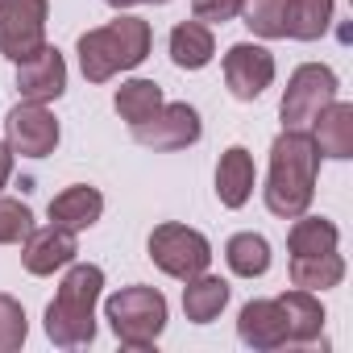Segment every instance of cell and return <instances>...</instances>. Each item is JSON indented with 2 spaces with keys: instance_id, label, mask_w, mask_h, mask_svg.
Listing matches in <instances>:
<instances>
[{
  "instance_id": "obj_27",
  "label": "cell",
  "mask_w": 353,
  "mask_h": 353,
  "mask_svg": "<svg viewBox=\"0 0 353 353\" xmlns=\"http://www.w3.org/2000/svg\"><path fill=\"white\" fill-rule=\"evenodd\" d=\"M34 229V212L21 200L0 196V245H21Z\"/></svg>"
},
{
  "instance_id": "obj_17",
  "label": "cell",
  "mask_w": 353,
  "mask_h": 353,
  "mask_svg": "<svg viewBox=\"0 0 353 353\" xmlns=\"http://www.w3.org/2000/svg\"><path fill=\"white\" fill-rule=\"evenodd\" d=\"M312 141L324 158H353V104L332 100L312 121Z\"/></svg>"
},
{
  "instance_id": "obj_29",
  "label": "cell",
  "mask_w": 353,
  "mask_h": 353,
  "mask_svg": "<svg viewBox=\"0 0 353 353\" xmlns=\"http://www.w3.org/2000/svg\"><path fill=\"white\" fill-rule=\"evenodd\" d=\"M9 174H13V150H9L5 141H0V188L9 183Z\"/></svg>"
},
{
  "instance_id": "obj_3",
  "label": "cell",
  "mask_w": 353,
  "mask_h": 353,
  "mask_svg": "<svg viewBox=\"0 0 353 353\" xmlns=\"http://www.w3.org/2000/svg\"><path fill=\"white\" fill-rule=\"evenodd\" d=\"M154 46L150 21L141 17H117L100 30H88L79 38V71L88 83H108L121 71H133L137 63H145Z\"/></svg>"
},
{
  "instance_id": "obj_30",
  "label": "cell",
  "mask_w": 353,
  "mask_h": 353,
  "mask_svg": "<svg viewBox=\"0 0 353 353\" xmlns=\"http://www.w3.org/2000/svg\"><path fill=\"white\" fill-rule=\"evenodd\" d=\"M112 9H129V5H166V0H104Z\"/></svg>"
},
{
  "instance_id": "obj_16",
  "label": "cell",
  "mask_w": 353,
  "mask_h": 353,
  "mask_svg": "<svg viewBox=\"0 0 353 353\" xmlns=\"http://www.w3.org/2000/svg\"><path fill=\"white\" fill-rule=\"evenodd\" d=\"M100 212H104V196L96 188H88V183H75V188H67V192H59L50 200V225L71 229V233L92 229L100 221Z\"/></svg>"
},
{
  "instance_id": "obj_12",
  "label": "cell",
  "mask_w": 353,
  "mask_h": 353,
  "mask_svg": "<svg viewBox=\"0 0 353 353\" xmlns=\"http://www.w3.org/2000/svg\"><path fill=\"white\" fill-rule=\"evenodd\" d=\"M79 254V241L71 229H59V225H34L30 237L21 241V266L30 274H54L63 266H71Z\"/></svg>"
},
{
  "instance_id": "obj_6",
  "label": "cell",
  "mask_w": 353,
  "mask_h": 353,
  "mask_svg": "<svg viewBox=\"0 0 353 353\" xmlns=\"http://www.w3.org/2000/svg\"><path fill=\"white\" fill-rule=\"evenodd\" d=\"M336 100V75L324 63H303L291 71L287 92H283V129H312V121Z\"/></svg>"
},
{
  "instance_id": "obj_1",
  "label": "cell",
  "mask_w": 353,
  "mask_h": 353,
  "mask_svg": "<svg viewBox=\"0 0 353 353\" xmlns=\"http://www.w3.org/2000/svg\"><path fill=\"white\" fill-rule=\"evenodd\" d=\"M316 170H320V150H316L312 133L307 129H283L270 145V170H266V188H262L270 216L295 221L312 208Z\"/></svg>"
},
{
  "instance_id": "obj_13",
  "label": "cell",
  "mask_w": 353,
  "mask_h": 353,
  "mask_svg": "<svg viewBox=\"0 0 353 353\" xmlns=\"http://www.w3.org/2000/svg\"><path fill=\"white\" fill-rule=\"evenodd\" d=\"M279 307H283V324H287V349H307L316 341H324V307L316 299V291H287L279 295Z\"/></svg>"
},
{
  "instance_id": "obj_28",
  "label": "cell",
  "mask_w": 353,
  "mask_h": 353,
  "mask_svg": "<svg viewBox=\"0 0 353 353\" xmlns=\"http://www.w3.org/2000/svg\"><path fill=\"white\" fill-rule=\"evenodd\" d=\"M241 13V0H192V17L204 26H225Z\"/></svg>"
},
{
  "instance_id": "obj_8",
  "label": "cell",
  "mask_w": 353,
  "mask_h": 353,
  "mask_svg": "<svg viewBox=\"0 0 353 353\" xmlns=\"http://www.w3.org/2000/svg\"><path fill=\"white\" fill-rule=\"evenodd\" d=\"M200 133H204L200 112H196L192 104H183V100H179V104H166V100H162V108H154L145 121L133 125V141L145 145V150H162V154L196 145Z\"/></svg>"
},
{
  "instance_id": "obj_15",
  "label": "cell",
  "mask_w": 353,
  "mask_h": 353,
  "mask_svg": "<svg viewBox=\"0 0 353 353\" xmlns=\"http://www.w3.org/2000/svg\"><path fill=\"white\" fill-rule=\"evenodd\" d=\"M254 154L245 145H229L216 162V196L225 208H245V200L254 196Z\"/></svg>"
},
{
  "instance_id": "obj_5",
  "label": "cell",
  "mask_w": 353,
  "mask_h": 353,
  "mask_svg": "<svg viewBox=\"0 0 353 353\" xmlns=\"http://www.w3.org/2000/svg\"><path fill=\"white\" fill-rule=\"evenodd\" d=\"M150 262H154L162 274L188 283V279H196V274H204V270L212 266V245H208L204 233L166 221V225H158V229L150 233Z\"/></svg>"
},
{
  "instance_id": "obj_24",
  "label": "cell",
  "mask_w": 353,
  "mask_h": 353,
  "mask_svg": "<svg viewBox=\"0 0 353 353\" xmlns=\"http://www.w3.org/2000/svg\"><path fill=\"white\" fill-rule=\"evenodd\" d=\"M112 104H117L121 121L137 125V121H145L154 108H162V88H158L154 79H129V83H121V88H117Z\"/></svg>"
},
{
  "instance_id": "obj_19",
  "label": "cell",
  "mask_w": 353,
  "mask_h": 353,
  "mask_svg": "<svg viewBox=\"0 0 353 353\" xmlns=\"http://www.w3.org/2000/svg\"><path fill=\"white\" fill-rule=\"evenodd\" d=\"M225 303H229V283L221 274L204 270V274L188 279V287H183V312H188L192 324H212L225 312Z\"/></svg>"
},
{
  "instance_id": "obj_7",
  "label": "cell",
  "mask_w": 353,
  "mask_h": 353,
  "mask_svg": "<svg viewBox=\"0 0 353 353\" xmlns=\"http://www.w3.org/2000/svg\"><path fill=\"white\" fill-rule=\"evenodd\" d=\"M46 0H0V54L26 63L46 46Z\"/></svg>"
},
{
  "instance_id": "obj_18",
  "label": "cell",
  "mask_w": 353,
  "mask_h": 353,
  "mask_svg": "<svg viewBox=\"0 0 353 353\" xmlns=\"http://www.w3.org/2000/svg\"><path fill=\"white\" fill-rule=\"evenodd\" d=\"M216 54V38L204 21H179L170 30V63L183 71H200L208 67Z\"/></svg>"
},
{
  "instance_id": "obj_9",
  "label": "cell",
  "mask_w": 353,
  "mask_h": 353,
  "mask_svg": "<svg viewBox=\"0 0 353 353\" xmlns=\"http://www.w3.org/2000/svg\"><path fill=\"white\" fill-rule=\"evenodd\" d=\"M5 145L13 154H21V158H46V154H54V145H59V121H54V112L46 104H34V100L9 108V117H5Z\"/></svg>"
},
{
  "instance_id": "obj_21",
  "label": "cell",
  "mask_w": 353,
  "mask_h": 353,
  "mask_svg": "<svg viewBox=\"0 0 353 353\" xmlns=\"http://www.w3.org/2000/svg\"><path fill=\"white\" fill-rule=\"evenodd\" d=\"M225 262L237 279H262L270 270V245L258 233H233L225 245Z\"/></svg>"
},
{
  "instance_id": "obj_2",
  "label": "cell",
  "mask_w": 353,
  "mask_h": 353,
  "mask_svg": "<svg viewBox=\"0 0 353 353\" xmlns=\"http://www.w3.org/2000/svg\"><path fill=\"white\" fill-rule=\"evenodd\" d=\"M104 291V270L92 262H79L63 274L59 295L46 307V336L59 349H79L96 341V303Z\"/></svg>"
},
{
  "instance_id": "obj_20",
  "label": "cell",
  "mask_w": 353,
  "mask_h": 353,
  "mask_svg": "<svg viewBox=\"0 0 353 353\" xmlns=\"http://www.w3.org/2000/svg\"><path fill=\"white\" fill-rule=\"evenodd\" d=\"M341 279H345V258L336 250L291 258V283L303 291H328V287H341Z\"/></svg>"
},
{
  "instance_id": "obj_26",
  "label": "cell",
  "mask_w": 353,
  "mask_h": 353,
  "mask_svg": "<svg viewBox=\"0 0 353 353\" xmlns=\"http://www.w3.org/2000/svg\"><path fill=\"white\" fill-rule=\"evenodd\" d=\"M30 336V320H26V307L13 299V295H0V353H13L21 349Z\"/></svg>"
},
{
  "instance_id": "obj_11",
  "label": "cell",
  "mask_w": 353,
  "mask_h": 353,
  "mask_svg": "<svg viewBox=\"0 0 353 353\" xmlns=\"http://www.w3.org/2000/svg\"><path fill=\"white\" fill-rule=\"evenodd\" d=\"M17 92L34 104H50L67 92V59L59 54V46H42L38 54L17 63Z\"/></svg>"
},
{
  "instance_id": "obj_25",
  "label": "cell",
  "mask_w": 353,
  "mask_h": 353,
  "mask_svg": "<svg viewBox=\"0 0 353 353\" xmlns=\"http://www.w3.org/2000/svg\"><path fill=\"white\" fill-rule=\"evenodd\" d=\"M237 17H245L258 38H287V0H241Z\"/></svg>"
},
{
  "instance_id": "obj_4",
  "label": "cell",
  "mask_w": 353,
  "mask_h": 353,
  "mask_svg": "<svg viewBox=\"0 0 353 353\" xmlns=\"http://www.w3.org/2000/svg\"><path fill=\"white\" fill-rule=\"evenodd\" d=\"M104 316L125 349H154V341L166 328V295L158 287H121L108 295Z\"/></svg>"
},
{
  "instance_id": "obj_14",
  "label": "cell",
  "mask_w": 353,
  "mask_h": 353,
  "mask_svg": "<svg viewBox=\"0 0 353 353\" xmlns=\"http://www.w3.org/2000/svg\"><path fill=\"white\" fill-rule=\"evenodd\" d=\"M237 336L250 349H283L287 345V324L279 299H250L237 316Z\"/></svg>"
},
{
  "instance_id": "obj_23",
  "label": "cell",
  "mask_w": 353,
  "mask_h": 353,
  "mask_svg": "<svg viewBox=\"0 0 353 353\" xmlns=\"http://www.w3.org/2000/svg\"><path fill=\"white\" fill-rule=\"evenodd\" d=\"M336 241H341L336 225L324 221V216H307V212L295 216V225H291V233H287L291 258H295V254H324V250H336Z\"/></svg>"
},
{
  "instance_id": "obj_10",
  "label": "cell",
  "mask_w": 353,
  "mask_h": 353,
  "mask_svg": "<svg viewBox=\"0 0 353 353\" xmlns=\"http://www.w3.org/2000/svg\"><path fill=\"white\" fill-rule=\"evenodd\" d=\"M225 83H229L233 100H241V104L258 100L274 83V54L266 46H254V42L229 46V54H225Z\"/></svg>"
},
{
  "instance_id": "obj_22",
  "label": "cell",
  "mask_w": 353,
  "mask_h": 353,
  "mask_svg": "<svg viewBox=\"0 0 353 353\" xmlns=\"http://www.w3.org/2000/svg\"><path fill=\"white\" fill-rule=\"evenodd\" d=\"M332 21V0H287V38L316 42Z\"/></svg>"
}]
</instances>
